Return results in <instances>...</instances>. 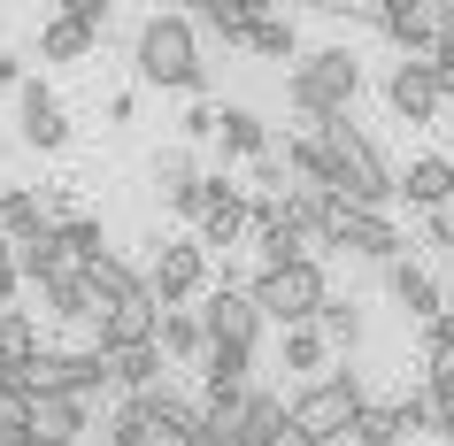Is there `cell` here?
<instances>
[{"instance_id":"obj_47","label":"cell","mask_w":454,"mask_h":446,"mask_svg":"<svg viewBox=\"0 0 454 446\" xmlns=\"http://www.w3.org/2000/svg\"><path fill=\"white\" fill-rule=\"evenodd\" d=\"M177 8H185V16H208V8H215V0H177Z\"/></svg>"},{"instance_id":"obj_32","label":"cell","mask_w":454,"mask_h":446,"mask_svg":"<svg viewBox=\"0 0 454 446\" xmlns=\"http://www.w3.org/2000/svg\"><path fill=\"white\" fill-rule=\"evenodd\" d=\"M54 239H62L77 262H100V254H108V223H100V215H85V208L62 215V223H54Z\"/></svg>"},{"instance_id":"obj_8","label":"cell","mask_w":454,"mask_h":446,"mask_svg":"<svg viewBox=\"0 0 454 446\" xmlns=\"http://www.w3.org/2000/svg\"><path fill=\"white\" fill-rule=\"evenodd\" d=\"M31 377H39V393H77V400H100L108 385H116V362L100 347H39L31 354Z\"/></svg>"},{"instance_id":"obj_24","label":"cell","mask_w":454,"mask_h":446,"mask_svg":"<svg viewBox=\"0 0 454 446\" xmlns=\"http://www.w3.org/2000/svg\"><path fill=\"white\" fill-rule=\"evenodd\" d=\"M0 231L16 239H47L54 231V208H47V192H31V185H0Z\"/></svg>"},{"instance_id":"obj_45","label":"cell","mask_w":454,"mask_h":446,"mask_svg":"<svg viewBox=\"0 0 454 446\" xmlns=\"http://www.w3.org/2000/svg\"><path fill=\"white\" fill-rule=\"evenodd\" d=\"M231 8H239V16H278L286 0H231Z\"/></svg>"},{"instance_id":"obj_15","label":"cell","mask_w":454,"mask_h":446,"mask_svg":"<svg viewBox=\"0 0 454 446\" xmlns=\"http://www.w3.org/2000/svg\"><path fill=\"white\" fill-rule=\"evenodd\" d=\"M139 400H146V416H154V439H162V446H200V439H208V400L177 393L169 377H162V385H146Z\"/></svg>"},{"instance_id":"obj_37","label":"cell","mask_w":454,"mask_h":446,"mask_svg":"<svg viewBox=\"0 0 454 446\" xmlns=\"http://www.w3.org/2000/svg\"><path fill=\"white\" fill-rule=\"evenodd\" d=\"M215 131H223V108H208V100H192V108H185V123H177V139H185V146L215 139Z\"/></svg>"},{"instance_id":"obj_12","label":"cell","mask_w":454,"mask_h":446,"mask_svg":"<svg viewBox=\"0 0 454 446\" xmlns=\"http://www.w3.org/2000/svg\"><path fill=\"white\" fill-rule=\"evenodd\" d=\"M385 301L424 331V324H439V316L454 308V293H447V278H431L416 254H401V262H385Z\"/></svg>"},{"instance_id":"obj_52","label":"cell","mask_w":454,"mask_h":446,"mask_svg":"<svg viewBox=\"0 0 454 446\" xmlns=\"http://www.w3.org/2000/svg\"><path fill=\"white\" fill-rule=\"evenodd\" d=\"M154 446H162V439H154Z\"/></svg>"},{"instance_id":"obj_20","label":"cell","mask_w":454,"mask_h":446,"mask_svg":"<svg viewBox=\"0 0 454 446\" xmlns=\"http://www.w3.org/2000/svg\"><path fill=\"white\" fill-rule=\"evenodd\" d=\"M332 354L339 347H332V331H324V324H286V331H278V362H286L301 385L332 370Z\"/></svg>"},{"instance_id":"obj_6","label":"cell","mask_w":454,"mask_h":446,"mask_svg":"<svg viewBox=\"0 0 454 446\" xmlns=\"http://www.w3.org/2000/svg\"><path fill=\"white\" fill-rule=\"evenodd\" d=\"M324 246H339V254H355V262H378V270L408 254V239L393 231V215H385V208H362V200H347V192H332Z\"/></svg>"},{"instance_id":"obj_10","label":"cell","mask_w":454,"mask_h":446,"mask_svg":"<svg viewBox=\"0 0 454 446\" xmlns=\"http://www.w3.org/2000/svg\"><path fill=\"white\" fill-rule=\"evenodd\" d=\"M146 177H154V192H162L169 215L200 223V208H208V169H200L192 146H154V154H146Z\"/></svg>"},{"instance_id":"obj_29","label":"cell","mask_w":454,"mask_h":446,"mask_svg":"<svg viewBox=\"0 0 454 446\" xmlns=\"http://www.w3.org/2000/svg\"><path fill=\"white\" fill-rule=\"evenodd\" d=\"M108 362H116V393H146V385H162V370H169L162 339H154V347H123V354H108Z\"/></svg>"},{"instance_id":"obj_9","label":"cell","mask_w":454,"mask_h":446,"mask_svg":"<svg viewBox=\"0 0 454 446\" xmlns=\"http://www.w3.org/2000/svg\"><path fill=\"white\" fill-rule=\"evenodd\" d=\"M200 324H208V339H239V347H262V331H270V308L254 301V285L247 278H215V293L200 301Z\"/></svg>"},{"instance_id":"obj_40","label":"cell","mask_w":454,"mask_h":446,"mask_svg":"<svg viewBox=\"0 0 454 446\" xmlns=\"http://www.w3.org/2000/svg\"><path fill=\"white\" fill-rule=\"evenodd\" d=\"M424 246H447V254H454V208H431L424 215Z\"/></svg>"},{"instance_id":"obj_26","label":"cell","mask_w":454,"mask_h":446,"mask_svg":"<svg viewBox=\"0 0 454 446\" xmlns=\"http://www.w3.org/2000/svg\"><path fill=\"white\" fill-rule=\"evenodd\" d=\"M254 62H301V31H293V16L278 8V16H254L247 24V39H239Z\"/></svg>"},{"instance_id":"obj_25","label":"cell","mask_w":454,"mask_h":446,"mask_svg":"<svg viewBox=\"0 0 454 446\" xmlns=\"http://www.w3.org/2000/svg\"><path fill=\"white\" fill-rule=\"evenodd\" d=\"M208 324H200V308H162V354L177 362V370H200L208 362Z\"/></svg>"},{"instance_id":"obj_27","label":"cell","mask_w":454,"mask_h":446,"mask_svg":"<svg viewBox=\"0 0 454 446\" xmlns=\"http://www.w3.org/2000/svg\"><path fill=\"white\" fill-rule=\"evenodd\" d=\"M85 285L100 293V308H116V301H131V293H146V270H139V262H123L116 246H108L100 262H85Z\"/></svg>"},{"instance_id":"obj_13","label":"cell","mask_w":454,"mask_h":446,"mask_svg":"<svg viewBox=\"0 0 454 446\" xmlns=\"http://www.w3.org/2000/svg\"><path fill=\"white\" fill-rule=\"evenodd\" d=\"M16 139L39 146V154H62L70 146V108H62V93H54L47 77L16 85Z\"/></svg>"},{"instance_id":"obj_14","label":"cell","mask_w":454,"mask_h":446,"mask_svg":"<svg viewBox=\"0 0 454 446\" xmlns=\"http://www.w3.org/2000/svg\"><path fill=\"white\" fill-rule=\"evenodd\" d=\"M154 339H162V301H154V285L131 293V301H116V308H100V324H93V347H100V354L154 347Z\"/></svg>"},{"instance_id":"obj_36","label":"cell","mask_w":454,"mask_h":446,"mask_svg":"<svg viewBox=\"0 0 454 446\" xmlns=\"http://www.w3.org/2000/svg\"><path fill=\"white\" fill-rule=\"evenodd\" d=\"M316 324L332 331V347H339V354H355V347H362V308H355V301H339V293H332Z\"/></svg>"},{"instance_id":"obj_35","label":"cell","mask_w":454,"mask_h":446,"mask_svg":"<svg viewBox=\"0 0 454 446\" xmlns=\"http://www.w3.org/2000/svg\"><path fill=\"white\" fill-rule=\"evenodd\" d=\"M0 354H16V362H31V354H39V316H31L24 301L0 308Z\"/></svg>"},{"instance_id":"obj_39","label":"cell","mask_w":454,"mask_h":446,"mask_svg":"<svg viewBox=\"0 0 454 446\" xmlns=\"http://www.w3.org/2000/svg\"><path fill=\"white\" fill-rule=\"evenodd\" d=\"M62 16H77V24H93L100 39H108V0H54Z\"/></svg>"},{"instance_id":"obj_30","label":"cell","mask_w":454,"mask_h":446,"mask_svg":"<svg viewBox=\"0 0 454 446\" xmlns=\"http://www.w3.org/2000/svg\"><path fill=\"white\" fill-rule=\"evenodd\" d=\"M355 446H401L408 439V423H401V400H370L355 416V431H347Z\"/></svg>"},{"instance_id":"obj_1","label":"cell","mask_w":454,"mask_h":446,"mask_svg":"<svg viewBox=\"0 0 454 446\" xmlns=\"http://www.w3.org/2000/svg\"><path fill=\"white\" fill-rule=\"evenodd\" d=\"M131 70L139 85H162V93H185V100H208V62H200V31H192L185 8H154L139 31H131Z\"/></svg>"},{"instance_id":"obj_18","label":"cell","mask_w":454,"mask_h":446,"mask_svg":"<svg viewBox=\"0 0 454 446\" xmlns=\"http://www.w3.org/2000/svg\"><path fill=\"white\" fill-rule=\"evenodd\" d=\"M239 446H293V400L254 385L247 393V416H239Z\"/></svg>"},{"instance_id":"obj_31","label":"cell","mask_w":454,"mask_h":446,"mask_svg":"<svg viewBox=\"0 0 454 446\" xmlns=\"http://www.w3.org/2000/svg\"><path fill=\"white\" fill-rule=\"evenodd\" d=\"M200 377H208V385H254V347H239V339H215L208 362H200Z\"/></svg>"},{"instance_id":"obj_21","label":"cell","mask_w":454,"mask_h":446,"mask_svg":"<svg viewBox=\"0 0 454 446\" xmlns=\"http://www.w3.org/2000/svg\"><path fill=\"white\" fill-rule=\"evenodd\" d=\"M215 146H223V162H254V154H278V139H270L262 108H247V100H231V108H223V131H215Z\"/></svg>"},{"instance_id":"obj_43","label":"cell","mask_w":454,"mask_h":446,"mask_svg":"<svg viewBox=\"0 0 454 446\" xmlns=\"http://www.w3.org/2000/svg\"><path fill=\"white\" fill-rule=\"evenodd\" d=\"M47 192V208H54V223H62V215H77V185H39Z\"/></svg>"},{"instance_id":"obj_19","label":"cell","mask_w":454,"mask_h":446,"mask_svg":"<svg viewBox=\"0 0 454 446\" xmlns=\"http://www.w3.org/2000/svg\"><path fill=\"white\" fill-rule=\"evenodd\" d=\"M85 416H93V400H77V393H39L24 423L39 431V439H54V446H77V439H85Z\"/></svg>"},{"instance_id":"obj_38","label":"cell","mask_w":454,"mask_h":446,"mask_svg":"<svg viewBox=\"0 0 454 446\" xmlns=\"http://www.w3.org/2000/svg\"><path fill=\"white\" fill-rule=\"evenodd\" d=\"M424 362H454V308L439 324H424Z\"/></svg>"},{"instance_id":"obj_49","label":"cell","mask_w":454,"mask_h":446,"mask_svg":"<svg viewBox=\"0 0 454 446\" xmlns=\"http://www.w3.org/2000/svg\"><path fill=\"white\" fill-rule=\"evenodd\" d=\"M447 293H454V254H447Z\"/></svg>"},{"instance_id":"obj_42","label":"cell","mask_w":454,"mask_h":446,"mask_svg":"<svg viewBox=\"0 0 454 446\" xmlns=\"http://www.w3.org/2000/svg\"><path fill=\"white\" fill-rule=\"evenodd\" d=\"M431 70H439V85H447V100H454V31H439V47H431Z\"/></svg>"},{"instance_id":"obj_11","label":"cell","mask_w":454,"mask_h":446,"mask_svg":"<svg viewBox=\"0 0 454 446\" xmlns=\"http://www.w3.org/2000/svg\"><path fill=\"white\" fill-rule=\"evenodd\" d=\"M385 108L401 123H439V108H447V85H439V70H431V54H401L393 70H385Z\"/></svg>"},{"instance_id":"obj_34","label":"cell","mask_w":454,"mask_h":446,"mask_svg":"<svg viewBox=\"0 0 454 446\" xmlns=\"http://www.w3.org/2000/svg\"><path fill=\"white\" fill-rule=\"evenodd\" d=\"M108 446H154V416H146L139 393L116 400V416H108Z\"/></svg>"},{"instance_id":"obj_28","label":"cell","mask_w":454,"mask_h":446,"mask_svg":"<svg viewBox=\"0 0 454 446\" xmlns=\"http://www.w3.org/2000/svg\"><path fill=\"white\" fill-rule=\"evenodd\" d=\"M254 254H262V270H286V262L316 254V239H309L301 215H286V223H262V231H254Z\"/></svg>"},{"instance_id":"obj_4","label":"cell","mask_w":454,"mask_h":446,"mask_svg":"<svg viewBox=\"0 0 454 446\" xmlns=\"http://www.w3.org/2000/svg\"><path fill=\"white\" fill-rule=\"evenodd\" d=\"M146 285L162 308H200L215 293V254L200 239H146Z\"/></svg>"},{"instance_id":"obj_17","label":"cell","mask_w":454,"mask_h":446,"mask_svg":"<svg viewBox=\"0 0 454 446\" xmlns=\"http://www.w3.org/2000/svg\"><path fill=\"white\" fill-rule=\"evenodd\" d=\"M401 200L416 215L454 208V162H447V154H408V162H401Z\"/></svg>"},{"instance_id":"obj_5","label":"cell","mask_w":454,"mask_h":446,"mask_svg":"<svg viewBox=\"0 0 454 446\" xmlns=\"http://www.w3.org/2000/svg\"><path fill=\"white\" fill-rule=\"evenodd\" d=\"M254 301L270 308V324L286 331V324H316L324 316V301H332V270L316 254H301V262H286V270H254Z\"/></svg>"},{"instance_id":"obj_41","label":"cell","mask_w":454,"mask_h":446,"mask_svg":"<svg viewBox=\"0 0 454 446\" xmlns=\"http://www.w3.org/2000/svg\"><path fill=\"white\" fill-rule=\"evenodd\" d=\"M0 85H8V93H16V85H31V54L0 47Z\"/></svg>"},{"instance_id":"obj_7","label":"cell","mask_w":454,"mask_h":446,"mask_svg":"<svg viewBox=\"0 0 454 446\" xmlns=\"http://www.w3.org/2000/svg\"><path fill=\"white\" fill-rule=\"evenodd\" d=\"M192 239H200L208 254H231V246H247V239H254V192L231 185L223 169H208V208H200V223H192Z\"/></svg>"},{"instance_id":"obj_16","label":"cell","mask_w":454,"mask_h":446,"mask_svg":"<svg viewBox=\"0 0 454 446\" xmlns=\"http://www.w3.org/2000/svg\"><path fill=\"white\" fill-rule=\"evenodd\" d=\"M370 31H385L401 54H431V47H439L431 0H370Z\"/></svg>"},{"instance_id":"obj_33","label":"cell","mask_w":454,"mask_h":446,"mask_svg":"<svg viewBox=\"0 0 454 446\" xmlns=\"http://www.w3.org/2000/svg\"><path fill=\"white\" fill-rule=\"evenodd\" d=\"M31 400H39V377H31V362L0 354V416H31Z\"/></svg>"},{"instance_id":"obj_46","label":"cell","mask_w":454,"mask_h":446,"mask_svg":"<svg viewBox=\"0 0 454 446\" xmlns=\"http://www.w3.org/2000/svg\"><path fill=\"white\" fill-rule=\"evenodd\" d=\"M431 16H439V31H454V0H431Z\"/></svg>"},{"instance_id":"obj_23","label":"cell","mask_w":454,"mask_h":446,"mask_svg":"<svg viewBox=\"0 0 454 446\" xmlns=\"http://www.w3.org/2000/svg\"><path fill=\"white\" fill-rule=\"evenodd\" d=\"M93 47H100V31H93V24H77V16H62V8L39 24V62H54V70H77Z\"/></svg>"},{"instance_id":"obj_3","label":"cell","mask_w":454,"mask_h":446,"mask_svg":"<svg viewBox=\"0 0 454 446\" xmlns=\"http://www.w3.org/2000/svg\"><path fill=\"white\" fill-rule=\"evenodd\" d=\"M355 93H362V54L355 47H316V54H301L286 70V100H293V116L309 123V131L332 123V116H347Z\"/></svg>"},{"instance_id":"obj_51","label":"cell","mask_w":454,"mask_h":446,"mask_svg":"<svg viewBox=\"0 0 454 446\" xmlns=\"http://www.w3.org/2000/svg\"><path fill=\"white\" fill-rule=\"evenodd\" d=\"M339 446H355V439H339Z\"/></svg>"},{"instance_id":"obj_44","label":"cell","mask_w":454,"mask_h":446,"mask_svg":"<svg viewBox=\"0 0 454 446\" xmlns=\"http://www.w3.org/2000/svg\"><path fill=\"white\" fill-rule=\"evenodd\" d=\"M139 116V93H108V123H131Z\"/></svg>"},{"instance_id":"obj_2","label":"cell","mask_w":454,"mask_h":446,"mask_svg":"<svg viewBox=\"0 0 454 446\" xmlns=\"http://www.w3.org/2000/svg\"><path fill=\"white\" fill-rule=\"evenodd\" d=\"M370 408V385H362L355 362H332L324 377H309L293 393V446H339L355 431V416Z\"/></svg>"},{"instance_id":"obj_48","label":"cell","mask_w":454,"mask_h":446,"mask_svg":"<svg viewBox=\"0 0 454 446\" xmlns=\"http://www.w3.org/2000/svg\"><path fill=\"white\" fill-rule=\"evenodd\" d=\"M439 439H454V408H439Z\"/></svg>"},{"instance_id":"obj_22","label":"cell","mask_w":454,"mask_h":446,"mask_svg":"<svg viewBox=\"0 0 454 446\" xmlns=\"http://www.w3.org/2000/svg\"><path fill=\"white\" fill-rule=\"evenodd\" d=\"M39 301H47L54 324H85V331L100 324V293L85 285V270H62V278H47V285H39Z\"/></svg>"},{"instance_id":"obj_50","label":"cell","mask_w":454,"mask_h":446,"mask_svg":"<svg viewBox=\"0 0 454 446\" xmlns=\"http://www.w3.org/2000/svg\"><path fill=\"white\" fill-rule=\"evenodd\" d=\"M431 446H454V439H431Z\"/></svg>"}]
</instances>
